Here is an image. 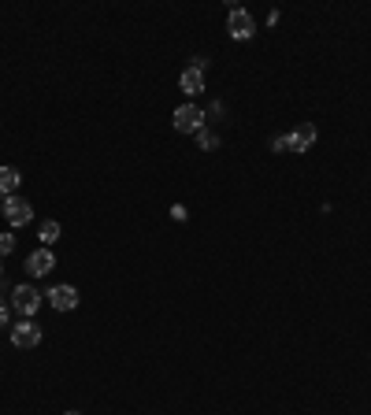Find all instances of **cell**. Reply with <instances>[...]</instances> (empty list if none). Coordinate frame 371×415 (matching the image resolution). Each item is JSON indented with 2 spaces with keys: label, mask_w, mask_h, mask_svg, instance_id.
Instances as JSON below:
<instances>
[{
  "label": "cell",
  "mask_w": 371,
  "mask_h": 415,
  "mask_svg": "<svg viewBox=\"0 0 371 415\" xmlns=\"http://www.w3.org/2000/svg\"><path fill=\"white\" fill-rule=\"evenodd\" d=\"M56 267V256L48 253V248H38V253H30V260H26V271L34 275V278H41V275H48Z\"/></svg>",
  "instance_id": "cell-6"
},
{
  "label": "cell",
  "mask_w": 371,
  "mask_h": 415,
  "mask_svg": "<svg viewBox=\"0 0 371 415\" xmlns=\"http://www.w3.org/2000/svg\"><path fill=\"white\" fill-rule=\"evenodd\" d=\"M175 130H179V134H197V130H204V111L197 104L175 108Z\"/></svg>",
  "instance_id": "cell-1"
},
{
  "label": "cell",
  "mask_w": 371,
  "mask_h": 415,
  "mask_svg": "<svg viewBox=\"0 0 371 415\" xmlns=\"http://www.w3.org/2000/svg\"><path fill=\"white\" fill-rule=\"evenodd\" d=\"M179 86L193 96V93H201L204 89V71H197V67H186L182 71V78H179Z\"/></svg>",
  "instance_id": "cell-9"
},
{
  "label": "cell",
  "mask_w": 371,
  "mask_h": 415,
  "mask_svg": "<svg viewBox=\"0 0 371 415\" xmlns=\"http://www.w3.org/2000/svg\"><path fill=\"white\" fill-rule=\"evenodd\" d=\"M0 326H8V304L0 301Z\"/></svg>",
  "instance_id": "cell-15"
},
{
  "label": "cell",
  "mask_w": 371,
  "mask_h": 415,
  "mask_svg": "<svg viewBox=\"0 0 371 415\" xmlns=\"http://www.w3.org/2000/svg\"><path fill=\"white\" fill-rule=\"evenodd\" d=\"M48 304H52L56 311H71L78 304V289L74 286H56L52 293H48Z\"/></svg>",
  "instance_id": "cell-7"
},
{
  "label": "cell",
  "mask_w": 371,
  "mask_h": 415,
  "mask_svg": "<svg viewBox=\"0 0 371 415\" xmlns=\"http://www.w3.org/2000/svg\"><path fill=\"white\" fill-rule=\"evenodd\" d=\"M271 148L275 153H294V141H289V134H279V138H271Z\"/></svg>",
  "instance_id": "cell-12"
},
{
  "label": "cell",
  "mask_w": 371,
  "mask_h": 415,
  "mask_svg": "<svg viewBox=\"0 0 371 415\" xmlns=\"http://www.w3.org/2000/svg\"><path fill=\"white\" fill-rule=\"evenodd\" d=\"M11 345H15V348H38V345H41V326L30 323V319L15 323V326H11Z\"/></svg>",
  "instance_id": "cell-3"
},
{
  "label": "cell",
  "mask_w": 371,
  "mask_h": 415,
  "mask_svg": "<svg viewBox=\"0 0 371 415\" xmlns=\"http://www.w3.org/2000/svg\"><path fill=\"white\" fill-rule=\"evenodd\" d=\"M253 15L245 11V8H231V15H227V34L231 38H238V41H245V38H253Z\"/></svg>",
  "instance_id": "cell-4"
},
{
  "label": "cell",
  "mask_w": 371,
  "mask_h": 415,
  "mask_svg": "<svg viewBox=\"0 0 371 415\" xmlns=\"http://www.w3.org/2000/svg\"><path fill=\"white\" fill-rule=\"evenodd\" d=\"M11 304H15V311L19 315H34L38 311V304H41V293H38V286H15L11 289Z\"/></svg>",
  "instance_id": "cell-2"
},
{
  "label": "cell",
  "mask_w": 371,
  "mask_h": 415,
  "mask_svg": "<svg viewBox=\"0 0 371 415\" xmlns=\"http://www.w3.org/2000/svg\"><path fill=\"white\" fill-rule=\"evenodd\" d=\"M41 241H45V245H52V241H60V223H56V219H48V223H41Z\"/></svg>",
  "instance_id": "cell-11"
},
{
  "label": "cell",
  "mask_w": 371,
  "mask_h": 415,
  "mask_svg": "<svg viewBox=\"0 0 371 415\" xmlns=\"http://www.w3.org/2000/svg\"><path fill=\"white\" fill-rule=\"evenodd\" d=\"M4 215H8L11 226H26L34 219V208H30V201H23V197H4Z\"/></svg>",
  "instance_id": "cell-5"
},
{
  "label": "cell",
  "mask_w": 371,
  "mask_h": 415,
  "mask_svg": "<svg viewBox=\"0 0 371 415\" xmlns=\"http://www.w3.org/2000/svg\"><path fill=\"white\" fill-rule=\"evenodd\" d=\"M197 141H201V148H219V138L212 130H197Z\"/></svg>",
  "instance_id": "cell-13"
},
{
  "label": "cell",
  "mask_w": 371,
  "mask_h": 415,
  "mask_svg": "<svg viewBox=\"0 0 371 415\" xmlns=\"http://www.w3.org/2000/svg\"><path fill=\"white\" fill-rule=\"evenodd\" d=\"M289 141H294V153L312 148V145H316V126H312V123H301L297 130H289Z\"/></svg>",
  "instance_id": "cell-8"
},
{
  "label": "cell",
  "mask_w": 371,
  "mask_h": 415,
  "mask_svg": "<svg viewBox=\"0 0 371 415\" xmlns=\"http://www.w3.org/2000/svg\"><path fill=\"white\" fill-rule=\"evenodd\" d=\"M19 182H23V175L15 167H0V197H11L15 189H19Z\"/></svg>",
  "instance_id": "cell-10"
},
{
  "label": "cell",
  "mask_w": 371,
  "mask_h": 415,
  "mask_svg": "<svg viewBox=\"0 0 371 415\" xmlns=\"http://www.w3.org/2000/svg\"><path fill=\"white\" fill-rule=\"evenodd\" d=\"M11 248H15V234H0V260H4Z\"/></svg>",
  "instance_id": "cell-14"
},
{
  "label": "cell",
  "mask_w": 371,
  "mask_h": 415,
  "mask_svg": "<svg viewBox=\"0 0 371 415\" xmlns=\"http://www.w3.org/2000/svg\"><path fill=\"white\" fill-rule=\"evenodd\" d=\"M67 415H78V411H67Z\"/></svg>",
  "instance_id": "cell-16"
}]
</instances>
